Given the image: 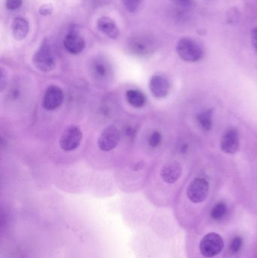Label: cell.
<instances>
[{
    "label": "cell",
    "instance_id": "obj_3",
    "mask_svg": "<svg viewBox=\"0 0 257 258\" xmlns=\"http://www.w3.org/2000/svg\"><path fill=\"white\" fill-rule=\"evenodd\" d=\"M200 252L205 258H214L219 254L224 248V240L219 234L210 232L204 236L200 242Z\"/></svg>",
    "mask_w": 257,
    "mask_h": 258
},
{
    "label": "cell",
    "instance_id": "obj_5",
    "mask_svg": "<svg viewBox=\"0 0 257 258\" xmlns=\"http://www.w3.org/2000/svg\"><path fill=\"white\" fill-rule=\"evenodd\" d=\"M82 136L81 129L78 126H68L60 136L59 144L66 152L75 150L81 144Z\"/></svg>",
    "mask_w": 257,
    "mask_h": 258
},
{
    "label": "cell",
    "instance_id": "obj_12",
    "mask_svg": "<svg viewBox=\"0 0 257 258\" xmlns=\"http://www.w3.org/2000/svg\"><path fill=\"white\" fill-rule=\"evenodd\" d=\"M182 168L178 162L166 163L161 169L160 176L166 183L172 184L179 180L182 176Z\"/></svg>",
    "mask_w": 257,
    "mask_h": 258
},
{
    "label": "cell",
    "instance_id": "obj_4",
    "mask_svg": "<svg viewBox=\"0 0 257 258\" xmlns=\"http://www.w3.org/2000/svg\"><path fill=\"white\" fill-rule=\"evenodd\" d=\"M128 50L134 56L144 57L151 54L154 48V42L146 36H136L132 37L128 42Z\"/></svg>",
    "mask_w": 257,
    "mask_h": 258
},
{
    "label": "cell",
    "instance_id": "obj_2",
    "mask_svg": "<svg viewBox=\"0 0 257 258\" xmlns=\"http://www.w3.org/2000/svg\"><path fill=\"white\" fill-rule=\"evenodd\" d=\"M176 52L184 62H197L203 56V51L200 46L190 38H182L176 44Z\"/></svg>",
    "mask_w": 257,
    "mask_h": 258
},
{
    "label": "cell",
    "instance_id": "obj_6",
    "mask_svg": "<svg viewBox=\"0 0 257 258\" xmlns=\"http://www.w3.org/2000/svg\"><path fill=\"white\" fill-rule=\"evenodd\" d=\"M208 182L204 178L194 179L188 186L186 195L188 200L193 203H202L207 198L209 194Z\"/></svg>",
    "mask_w": 257,
    "mask_h": 258
},
{
    "label": "cell",
    "instance_id": "obj_9",
    "mask_svg": "<svg viewBox=\"0 0 257 258\" xmlns=\"http://www.w3.org/2000/svg\"><path fill=\"white\" fill-rule=\"evenodd\" d=\"M240 148V138L236 128H230L224 133L221 139L220 148L227 154H234Z\"/></svg>",
    "mask_w": 257,
    "mask_h": 258
},
{
    "label": "cell",
    "instance_id": "obj_23",
    "mask_svg": "<svg viewBox=\"0 0 257 258\" xmlns=\"http://www.w3.org/2000/svg\"><path fill=\"white\" fill-rule=\"evenodd\" d=\"M238 12L236 8H232L231 11L228 12L227 22L230 24H234L238 22L239 18Z\"/></svg>",
    "mask_w": 257,
    "mask_h": 258
},
{
    "label": "cell",
    "instance_id": "obj_13",
    "mask_svg": "<svg viewBox=\"0 0 257 258\" xmlns=\"http://www.w3.org/2000/svg\"><path fill=\"white\" fill-rule=\"evenodd\" d=\"M96 25H98V30L109 38L115 40L118 37L120 30L116 24L110 18L106 17V16L100 18Z\"/></svg>",
    "mask_w": 257,
    "mask_h": 258
},
{
    "label": "cell",
    "instance_id": "obj_19",
    "mask_svg": "<svg viewBox=\"0 0 257 258\" xmlns=\"http://www.w3.org/2000/svg\"><path fill=\"white\" fill-rule=\"evenodd\" d=\"M162 140V136L161 133L158 131L154 132L148 138V144L152 148H158L161 144Z\"/></svg>",
    "mask_w": 257,
    "mask_h": 258
},
{
    "label": "cell",
    "instance_id": "obj_21",
    "mask_svg": "<svg viewBox=\"0 0 257 258\" xmlns=\"http://www.w3.org/2000/svg\"><path fill=\"white\" fill-rule=\"evenodd\" d=\"M243 244V240L240 236H236L230 242V248L232 253L236 254L240 252Z\"/></svg>",
    "mask_w": 257,
    "mask_h": 258
},
{
    "label": "cell",
    "instance_id": "obj_27",
    "mask_svg": "<svg viewBox=\"0 0 257 258\" xmlns=\"http://www.w3.org/2000/svg\"><path fill=\"white\" fill-rule=\"evenodd\" d=\"M251 42H252V46L257 51V28L252 30L251 32Z\"/></svg>",
    "mask_w": 257,
    "mask_h": 258
},
{
    "label": "cell",
    "instance_id": "obj_24",
    "mask_svg": "<svg viewBox=\"0 0 257 258\" xmlns=\"http://www.w3.org/2000/svg\"><path fill=\"white\" fill-rule=\"evenodd\" d=\"M7 86V74L6 72L4 70V68H1V72H0V90L1 92L4 91V88Z\"/></svg>",
    "mask_w": 257,
    "mask_h": 258
},
{
    "label": "cell",
    "instance_id": "obj_18",
    "mask_svg": "<svg viewBox=\"0 0 257 258\" xmlns=\"http://www.w3.org/2000/svg\"><path fill=\"white\" fill-rule=\"evenodd\" d=\"M227 212L226 204L224 202H218L214 206L210 212V216L215 220H220L224 218Z\"/></svg>",
    "mask_w": 257,
    "mask_h": 258
},
{
    "label": "cell",
    "instance_id": "obj_16",
    "mask_svg": "<svg viewBox=\"0 0 257 258\" xmlns=\"http://www.w3.org/2000/svg\"><path fill=\"white\" fill-rule=\"evenodd\" d=\"M213 110L208 109L199 112L196 116L198 124L203 131L210 132L213 128Z\"/></svg>",
    "mask_w": 257,
    "mask_h": 258
},
{
    "label": "cell",
    "instance_id": "obj_20",
    "mask_svg": "<svg viewBox=\"0 0 257 258\" xmlns=\"http://www.w3.org/2000/svg\"><path fill=\"white\" fill-rule=\"evenodd\" d=\"M142 0H122L123 4L128 11L130 12H135L140 6Z\"/></svg>",
    "mask_w": 257,
    "mask_h": 258
},
{
    "label": "cell",
    "instance_id": "obj_25",
    "mask_svg": "<svg viewBox=\"0 0 257 258\" xmlns=\"http://www.w3.org/2000/svg\"><path fill=\"white\" fill-rule=\"evenodd\" d=\"M52 6H50L48 5L43 6H42L41 8H40V14H41V16H47L52 14Z\"/></svg>",
    "mask_w": 257,
    "mask_h": 258
},
{
    "label": "cell",
    "instance_id": "obj_10",
    "mask_svg": "<svg viewBox=\"0 0 257 258\" xmlns=\"http://www.w3.org/2000/svg\"><path fill=\"white\" fill-rule=\"evenodd\" d=\"M168 80L161 75H154L150 78V90L156 98H164L170 92Z\"/></svg>",
    "mask_w": 257,
    "mask_h": 258
},
{
    "label": "cell",
    "instance_id": "obj_8",
    "mask_svg": "<svg viewBox=\"0 0 257 258\" xmlns=\"http://www.w3.org/2000/svg\"><path fill=\"white\" fill-rule=\"evenodd\" d=\"M64 100V93L58 86L48 87L42 98L43 108L46 110L52 111L62 106Z\"/></svg>",
    "mask_w": 257,
    "mask_h": 258
},
{
    "label": "cell",
    "instance_id": "obj_14",
    "mask_svg": "<svg viewBox=\"0 0 257 258\" xmlns=\"http://www.w3.org/2000/svg\"><path fill=\"white\" fill-rule=\"evenodd\" d=\"M11 28L14 38L20 41L26 38L29 32V23L24 18L17 17L13 20Z\"/></svg>",
    "mask_w": 257,
    "mask_h": 258
},
{
    "label": "cell",
    "instance_id": "obj_15",
    "mask_svg": "<svg viewBox=\"0 0 257 258\" xmlns=\"http://www.w3.org/2000/svg\"><path fill=\"white\" fill-rule=\"evenodd\" d=\"M110 70L108 62L102 58L95 59L90 64V72L96 80H104L108 78Z\"/></svg>",
    "mask_w": 257,
    "mask_h": 258
},
{
    "label": "cell",
    "instance_id": "obj_7",
    "mask_svg": "<svg viewBox=\"0 0 257 258\" xmlns=\"http://www.w3.org/2000/svg\"><path fill=\"white\" fill-rule=\"evenodd\" d=\"M120 140V133L115 126H110L104 128L98 140L100 149L104 152H109L118 146Z\"/></svg>",
    "mask_w": 257,
    "mask_h": 258
},
{
    "label": "cell",
    "instance_id": "obj_17",
    "mask_svg": "<svg viewBox=\"0 0 257 258\" xmlns=\"http://www.w3.org/2000/svg\"><path fill=\"white\" fill-rule=\"evenodd\" d=\"M126 99L129 104L136 108H142L146 102V98L144 93L136 90H130L126 92Z\"/></svg>",
    "mask_w": 257,
    "mask_h": 258
},
{
    "label": "cell",
    "instance_id": "obj_28",
    "mask_svg": "<svg viewBox=\"0 0 257 258\" xmlns=\"http://www.w3.org/2000/svg\"><path fill=\"white\" fill-rule=\"evenodd\" d=\"M176 5L182 7H188L191 5V0H173Z\"/></svg>",
    "mask_w": 257,
    "mask_h": 258
},
{
    "label": "cell",
    "instance_id": "obj_22",
    "mask_svg": "<svg viewBox=\"0 0 257 258\" xmlns=\"http://www.w3.org/2000/svg\"><path fill=\"white\" fill-rule=\"evenodd\" d=\"M22 4H23V0H6V8L12 11L18 10L22 7Z\"/></svg>",
    "mask_w": 257,
    "mask_h": 258
},
{
    "label": "cell",
    "instance_id": "obj_11",
    "mask_svg": "<svg viewBox=\"0 0 257 258\" xmlns=\"http://www.w3.org/2000/svg\"><path fill=\"white\" fill-rule=\"evenodd\" d=\"M64 46L70 54H78L86 48V41L78 32L70 31L64 37Z\"/></svg>",
    "mask_w": 257,
    "mask_h": 258
},
{
    "label": "cell",
    "instance_id": "obj_26",
    "mask_svg": "<svg viewBox=\"0 0 257 258\" xmlns=\"http://www.w3.org/2000/svg\"><path fill=\"white\" fill-rule=\"evenodd\" d=\"M89 5L92 6H101L105 5L108 4L109 0H87Z\"/></svg>",
    "mask_w": 257,
    "mask_h": 258
},
{
    "label": "cell",
    "instance_id": "obj_1",
    "mask_svg": "<svg viewBox=\"0 0 257 258\" xmlns=\"http://www.w3.org/2000/svg\"><path fill=\"white\" fill-rule=\"evenodd\" d=\"M32 63L36 69L44 72H50L56 68V56L52 47L47 38H44L42 42L40 48L34 54Z\"/></svg>",
    "mask_w": 257,
    "mask_h": 258
}]
</instances>
